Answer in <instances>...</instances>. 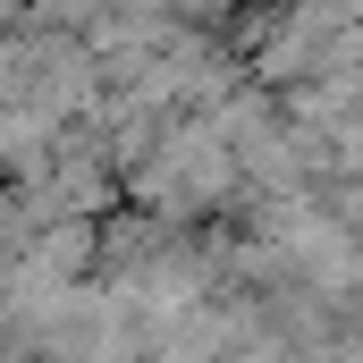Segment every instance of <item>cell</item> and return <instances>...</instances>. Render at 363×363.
<instances>
[{"instance_id": "1", "label": "cell", "mask_w": 363, "mask_h": 363, "mask_svg": "<svg viewBox=\"0 0 363 363\" xmlns=\"http://www.w3.org/2000/svg\"><path fill=\"white\" fill-rule=\"evenodd\" d=\"M220 363H304V355H296V347H287L279 330H254L245 347H228V355H220Z\"/></svg>"}]
</instances>
